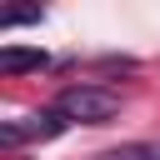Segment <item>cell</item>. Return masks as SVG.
Wrapping results in <instances>:
<instances>
[{
	"label": "cell",
	"mask_w": 160,
	"mask_h": 160,
	"mask_svg": "<svg viewBox=\"0 0 160 160\" xmlns=\"http://www.w3.org/2000/svg\"><path fill=\"white\" fill-rule=\"evenodd\" d=\"M55 110L75 125H110L120 115V95L110 85H65L55 95Z\"/></svg>",
	"instance_id": "1"
},
{
	"label": "cell",
	"mask_w": 160,
	"mask_h": 160,
	"mask_svg": "<svg viewBox=\"0 0 160 160\" xmlns=\"http://www.w3.org/2000/svg\"><path fill=\"white\" fill-rule=\"evenodd\" d=\"M65 125H70V120H65V115L50 105V110H40V115L5 120V125H0V145H5V150H20V145H35V140H55Z\"/></svg>",
	"instance_id": "2"
},
{
	"label": "cell",
	"mask_w": 160,
	"mask_h": 160,
	"mask_svg": "<svg viewBox=\"0 0 160 160\" xmlns=\"http://www.w3.org/2000/svg\"><path fill=\"white\" fill-rule=\"evenodd\" d=\"M45 65H50L45 50H20V45L0 50V75H25V70H45Z\"/></svg>",
	"instance_id": "3"
},
{
	"label": "cell",
	"mask_w": 160,
	"mask_h": 160,
	"mask_svg": "<svg viewBox=\"0 0 160 160\" xmlns=\"http://www.w3.org/2000/svg\"><path fill=\"white\" fill-rule=\"evenodd\" d=\"M105 160H160V140H135V145H120V150H110Z\"/></svg>",
	"instance_id": "4"
},
{
	"label": "cell",
	"mask_w": 160,
	"mask_h": 160,
	"mask_svg": "<svg viewBox=\"0 0 160 160\" xmlns=\"http://www.w3.org/2000/svg\"><path fill=\"white\" fill-rule=\"evenodd\" d=\"M35 20H40V10H5V15H0L5 30H10V25H35Z\"/></svg>",
	"instance_id": "5"
}]
</instances>
